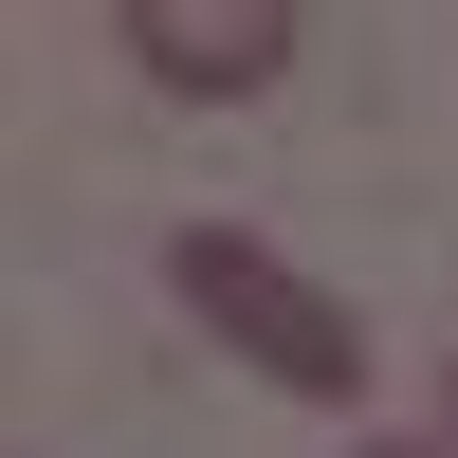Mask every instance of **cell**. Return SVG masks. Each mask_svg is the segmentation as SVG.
Wrapping results in <instances>:
<instances>
[{
    "label": "cell",
    "mask_w": 458,
    "mask_h": 458,
    "mask_svg": "<svg viewBox=\"0 0 458 458\" xmlns=\"http://www.w3.org/2000/svg\"><path fill=\"white\" fill-rule=\"evenodd\" d=\"M165 293H183V312H202L220 349L276 386V403H367V312H349V293H312L276 239H239V220H183V239H165Z\"/></svg>",
    "instance_id": "obj_1"
},
{
    "label": "cell",
    "mask_w": 458,
    "mask_h": 458,
    "mask_svg": "<svg viewBox=\"0 0 458 458\" xmlns=\"http://www.w3.org/2000/svg\"><path fill=\"white\" fill-rule=\"evenodd\" d=\"M110 19H129L147 92H183V110H239L293 73V0H110Z\"/></svg>",
    "instance_id": "obj_2"
},
{
    "label": "cell",
    "mask_w": 458,
    "mask_h": 458,
    "mask_svg": "<svg viewBox=\"0 0 458 458\" xmlns=\"http://www.w3.org/2000/svg\"><path fill=\"white\" fill-rule=\"evenodd\" d=\"M440 422H458V367H440Z\"/></svg>",
    "instance_id": "obj_3"
},
{
    "label": "cell",
    "mask_w": 458,
    "mask_h": 458,
    "mask_svg": "<svg viewBox=\"0 0 458 458\" xmlns=\"http://www.w3.org/2000/svg\"><path fill=\"white\" fill-rule=\"evenodd\" d=\"M386 458H422V440H386Z\"/></svg>",
    "instance_id": "obj_4"
}]
</instances>
